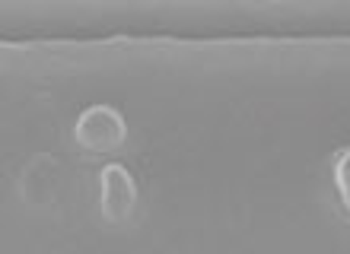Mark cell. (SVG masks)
<instances>
[{"label":"cell","mask_w":350,"mask_h":254,"mask_svg":"<svg viewBox=\"0 0 350 254\" xmlns=\"http://www.w3.org/2000/svg\"><path fill=\"white\" fill-rule=\"evenodd\" d=\"M99 200H102V216L109 223H124L134 213L137 188H134V178H131L128 169H121V165H105L102 169Z\"/></svg>","instance_id":"2"},{"label":"cell","mask_w":350,"mask_h":254,"mask_svg":"<svg viewBox=\"0 0 350 254\" xmlns=\"http://www.w3.org/2000/svg\"><path fill=\"white\" fill-rule=\"evenodd\" d=\"M124 118L121 111H115L111 105H92L86 109L80 118H77V127H74V137L77 143L90 150V153H111L124 143Z\"/></svg>","instance_id":"1"},{"label":"cell","mask_w":350,"mask_h":254,"mask_svg":"<svg viewBox=\"0 0 350 254\" xmlns=\"http://www.w3.org/2000/svg\"><path fill=\"white\" fill-rule=\"evenodd\" d=\"M334 184H338V194H341L344 207L350 210V146L338 156V163H334Z\"/></svg>","instance_id":"3"}]
</instances>
